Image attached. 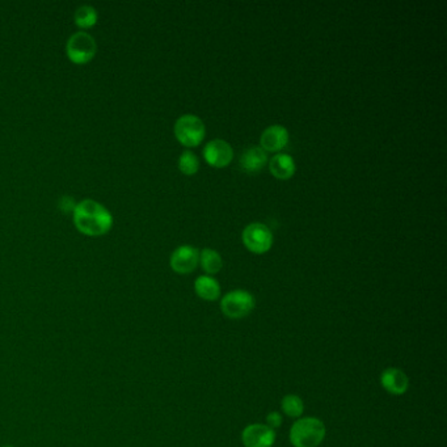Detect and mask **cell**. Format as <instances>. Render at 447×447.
<instances>
[{
	"instance_id": "6da1fadb",
	"label": "cell",
	"mask_w": 447,
	"mask_h": 447,
	"mask_svg": "<svg viewBox=\"0 0 447 447\" xmlns=\"http://www.w3.org/2000/svg\"><path fill=\"white\" fill-rule=\"evenodd\" d=\"M77 229L89 236L104 235L109 231L113 217L109 210L95 199H83L73 211Z\"/></svg>"
},
{
	"instance_id": "7a4b0ae2",
	"label": "cell",
	"mask_w": 447,
	"mask_h": 447,
	"mask_svg": "<svg viewBox=\"0 0 447 447\" xmlns=\"http://www.w3.org/2000/svg\"><path fill=\"white\" fill-rule=\"evenodd\" d=\"M326 437V426L314 417L301 418L290 430V441L294 447H317Z\"/></svg>"
},
{
	"instance_id": "3957f363",
	"label": "cell",
	"mask_w": 447,
	"mask_h": 447,
	"mask_svg": "<svg viewBox=\"0 0 447 447\" xmlns=\"http://www.w3.org/2000/svg\"><path fill=\"white\" fill-rule=\"evenodd\" d=\"M206 129L202 120L195 114H184L175 123L177 141L185 147H196L205 139Z\"/></svg>"
},
{
	"instance_id": "277c9868",
	"label": "cell",
	"mask_w": 447,
	"mask_h": 447,
	"mask_svg": "<svg viewBox=\"0 0 447 447\" xmlns=\"http://www.w3.org/2000/svg\"><path fill=\"white\" fill-rule=\"evenodd\" d=\"M255 305L256 301L251 293L245 290H234L223 296L220 302V308L222 312L229 319L236 320L248 317L253 311Z\"/></svg>"
},
{
	"instance_id": "5b68a950",
	"label": "cell",
	"mask_w": 447,
	"mask_h": 447,
	"mask_svg": "<svg viewBox=\"0 0 447 447\" xmlns=\"http://www.w3.org/2000/svg\"><path fill=\"white\" fill-rule=\"evenodd\" d=\"M98 50L95 38L86 32L74 33L66 45V52L68 58L77 65L89 62Z\"/></svg>"
},
{
	"instance_id": "8992f818",
	"label": "cell",
	"mask_w": 447,
	"mask_h": 447,
	"mask_svg": "<svg viewBox=\"0 0 447 447\" xmlns=\"http://www.w3.org/2000/svg\"><path fill=\"white\" fill-rule=\"evenodd\" d=\"M243 243L244 245L256 255H262L269 251L273 245V234L271 229L264 225L255 222L243 229Z\"/></svg>"
},
{
	"instance_id": "52a82bcc",
	"label": "cell",
	"mask_w": 447,
	"mask_h": 447,
	"mask_svg": "<svg viewBox=\"0 0 447 447\" xmlns=\"http://www.w3.org/2000/svg\"><path fill=\"white\" fill-rule=\"evenodd\" d=\"M204 158L210 165L223 168L232 162L234 150L229 142L223 139H213L206 143L204 149Z\"/></svg>"
},
{
	"instance_id": "ba28073f",
	"label": "cell",
	"mask_w": 447,
	"mask_h": 447,
	"mask_svg": "<svg viewBox=\"0 0 447 447\" xmlns=\"http://www.w3.org/2000/svg\"><path fill=\"white\" fill-rule=\"evenodd\" d=\"M199 262V251L192 245H181L171 255V268L179 274L192 273Z\"/></svg>"
},
{
	"instance_id": "9c48e42d",
	"label": "cell",
	"mask_w": 447,
	"mask_h": 447,
	"mask_svg": "<svg viewBox=\"0 0 447 447\" xmlns=\"http://www.w3.org/2000/svg\"><path fill=\"white\" fill-rule=\"evenodd\" d=\"M241 439L245 447H272L275 433L268 425L252 424L244 429Z\"/></svg>"
},
{
	"instance_id": "30bf717a",
	"label": "cell",
	"mask_w": 447,
	"mask_h": 447,
	"mask_svg": "<svg viewBox=\"0 0 447 447\" xmlns=\"http://www.w3.org/2000/svg\"><path fill=\"white\" fill-rule=\"evenodd\" d=\"M260 143L265 153H278L289 143V131L282 125H272L262 132Z\"/></svg>"
},
{
	"instance_id": "8fae6325",
	"label": "cell",
	"mask_w": 447,
	"mask_h": 447,
	"mask_svg": "<svg viewBox=\"0 0 447 447\" xmlns=\"http://www.w3.org/2000/svg\"><path fill=\"white\" fill-rule=\"evenodd\" d=\"M268 163V155L259 146L245 149L240 156V168L245 174H257Z\"/></svg>"
},
{
	"instance_id": "7c38bea8",
	"label": "cell",
	"mask_w": 447,
	"mask_h": 447,
	"mask_svg": "<svg viewBox=\"0 0 447 447\" xmlns=\"http://www.w3.org/2000/svg\"><path fill=\"white\" fill-rule=\"evenodd\" d=\"M381 383L383 388L391 395H403L409 387V379L405 372L395 368L383 371Z\"/></svg>"
},
{
	"instance_id": "4fadbf2b",
	"label": "cell",
	"mask_w": 447,
	"mask_h": 447,
	"mask_svg": "<svg viewBox=\"0 0 447 447\" xmlns=\"http://www.w3.org/2000/svg\"><path fill=\"white\" fill-rule=\"evenodd\" d=\"M296 169L294 159L287 153H277L269 160V171L278 180H289Z\"/></svg>"
},
{
	"instance_id": "5bb4252c",
	"label": "cell",
	"mask_w": 447,
	"mask_h": 447,
	"mask_svg": "<svg viewBox=\"0 0 447 447\" xmlns=\"http://www.w3.org/2000/svg\"><path fill=\"white\" fill-rule=\"evenodd\" d=\"M197 295L205 301H217L220 295V286L218 281L210 275H201L195 282Z\"/></svg>"
},
{
	"instance_id": "9a60e30c",
	"label": "cell",
	"mask_w": 447,
	"mask_h": 447,
	"mask_svg": "<svg viewBox=\"0 0 447 447\" xmlns=\"http://www.w3.org/2000/svg\"><path fill=\"white\" fill-rule=\"evenodd\" d=\"M199 262L202 269L209 274H217L223 266L220 255L211 248H205L199 253Z\"/></svg>"
},
{
	"instance_id": "2e32d148",
	"label": "cell",
	"mask_w": 447,
	"mask_h": 447,
	"mask_svg": "<svg viewBox=\"0 0 447 447\" xmlns=\"http://www.w3.org/2000/svg\"><path fill=\"white\" fill-rule=\"evenodd\" d=\"M98 11L92 6H82L75 11V24L80 28H89L98 22Z\"/></svg>"
},
{
	"instance_id": "e0dca14e",
	"label": "cell",
	"mask_w": 447,
	"mask_h": 447,
	"mask_svg": "<svg viewBox=\"0 0 447 447\" xmlns=\"http://www.w3.org/2000/svg\"><path fill=\"white\" fill-rule=\"evenodd\" d=\"M303 409H305V405L299 396H296V395L285 396L284 400H282V411H284L285 415H287L289 417H299L303 414Z\"/></svg>"
},
{
	"instance_id": "ac0fdd59",
	"label": "cell",
	"mask_w": 447,
	"mask_h": 447,
	"mask_svg": "<svg viewBox=\"0 0 447 447\" xmlns=\"http://www.w3.org/2000/svg\"><path fill=\"white\" fill-rule=\"evenodd\" d=\"M179 168L184 175H195L199 168V160L192 151H184L179 158Z\"/></svg>"
},
{
	"instance_id": "d6986e66",
	"label": "cell",
	"mask_w": 447,
	"mask_h": 447,
	"mask_svg": "<svg viewBox=\"0 0 447 447\" xmlns=\"http://www.w3.org/2000/svg\"><path fill=\"white\" fill-rule=\"evenodd\" d=\"M75 206H77V204H75L74 198H71V197L65 196L59 199V209H61L62 211H66V213L74 211Z\"/></svg>"
},
{
	"instance_id": "ffe728a7",
	"label": "cell",
	"mask_w": 447,
	"mask_h": 447,
	"mask_svg": "<svg viewBox=\"0 0 447 447\" xmlns=\"http://www.w3.org/2000/svg\"><path fill=\"white\" fill-rule=\"evenodd\" d=\"M266 423H268V426H269L271 429L280 427L281 424H282V417H281L280 414H277V412H272V414H269L268 417H266Z\"/></svg>"
}]
</instances>
